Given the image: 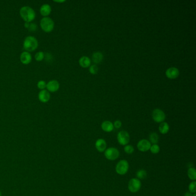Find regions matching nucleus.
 Instances as JSON below:
<instances>
[{
	"mask_svg": "<svg viewBox=\"0 0 196 196\" xmlns=\"http://www.w3.org/2000/svg\"><path fill=\"white\" fill-rule=\"evenodd\" d=\"M20 15L22 20L26 22H32L36 17V13L33 8L28 6L22 7L20 10Z\"/></svg>",
	"mask_w": 196,
	"mask_h": 196,
	"instance_id": "f257e3e1",
	"label": "nucleus"
},
{
	"mask_svg": "<svg viewBox=\"0 0 196 196\" xmlns=\"http://www.w3.org/2000/svg\"><path fill=\"white\" fill-rule=\"evenodd\" d=\"M38 45V41L36 37L32 36H28L24 41L23 47L27 52H32L36 50Z\"/></svg>",
	"mask_w": 196,
	"mask_h": 196,
	"instance_id": "f03ea898",
	"label": "nucleus"
},
{
	"mask_svg": "<svg viewBox=\"0 0 196 196\" xmlns=\"http://www.w3.org/2000/svg\"><path fill=\"white\" fill-rule=\"evenodd\" d=\"M55 24L52 19L48 17H45L41 20V28L45 32H50L54 30Z\"/></svg>",
	"mask_w": 196,
	"mask_h": 196,
	"instance_id": "7ed1b4c3",
	"label": "nucleus"
},
{
	"mask_svg": "<svg viewBox=\"0 0 196 196\" xmlns=\"http://www.w3.org/2000/svg\"><path fill=\"white\" fill-rule=\"evenodd\" d=\"M129 169V164L126 160H121L116 166V171L119 175H125Z\"/></svg>",
	"mask_w": 196,
	"mask_h": 196,
	"instance_id": "20e7f679",
	"label": "nucleus"
},
{
	"mask_svg": "<svg viewBox=\"0 0 196 196\" xmlns=\"http://www.w3.org/2000/svg\"><path fill=\"white\" fill-rule=\"evenodd\" d=\"M104 155L105 158L108 160H115L119 157L120 152L117 148L110 147L106 149V150L104 151Z\"/></svg>",
	"mask_w": 196,
	"mask_h": 196,
	"instance_id": "39448f33",
	"label": "nucleus"
},
{
	"mask_svg": "<svg viewBox=\"0 0 196 196\" xmlns=\"http://www.w3.org/2000/svg\"><path fill=\"white\" fill-rule=\"evenodd\" d=\"M141 181L136 178H133L130 179L128 182V188L131 192L136 193L141 189Z\"/></svg>",
	"mask_w": 196,
	"mask_h": 196,
	"instance_id": "423d86ee",
	"label": "nucleus"
},
{
	"mask_svg": "<svg viewBox=\"0 0 196 196\" xmlns=\"http://www.w3.org/2000/svg\"><path fill=\"white\" fill-rule=\"evenodd\" d=\"M117 139L119 144L122 146H126L130 142V135L127 131H122L117 134Z\"/></svg>",
	"mask_w": 196,
	"mask_h": 196,
	"instance_id": "0eeeda50",
	"label": "nucleus"
},
{
	"mask_svg": "<svg viewBox=\"0 0 196 196\" xmlns=\"http://www.w3.org/2000/svg\"><path fill=\"white\" fill-rule=\"evenodd\" d=\"M152 117L153 120L156 122H162L166 118V115L163 111L159 109H154L152 113Z\"/></svg>",
	"mask_w": 196,
	"mask_h": 196,
	"instance_id": "6e6552de",
	"label": "nucleus"
},
{
	"mask_svg": "<svg viewBox=\"0 0 196 196\" xmlns=\"http://www.w3.org/2000/svg\"><path fill=\"white\" fill-rule=\"evenodd\" d=\"M151 144L148 140L142 139L139 141L137 144V149L141 152H146L150 150Z\"/></svg>",
	"mask_w": 196,
	"mask_h": 196,
	"instance_id": "1a4fd4ad",
	"label": "nucleus"
},
{
	"mask_svg": "<svg viewBox=\"0 0 196 196\" xmlns=\"http://www.w3.org/2000/svg\"><path fill=\"white\" fill-rule=\"evenodd\" d=\"M59 83L56 80H51L48 82L46 85L47 90L49 92H55L58 91L59 89Z\"/></svg>",
	"mask_w": 196,
	"mask_h": 196,
	"instance_id": "9d476101",
	"label": "nucleus"
},
{
	"mask_svg": "<svg viewBox=\"0 0 196 196\" xmlns=\"http://www.w3.org/2000/svg\"><path fill=\"white\" fill-rule=\"evenodd\" d=\"M179 70L177 68L174 67L167 69L166 71V75L167 77L171 79H173L177 78L179 76Z\"/></svg>",
	"mask_w": 196,
	"mask_h": 196,
	"instance_id": "9b49d317",
	"label": "nucleus"
},
{
	"mask_svg": "<svg viewBox=\"0 0 196 196\" xmlns=\"http://www.w3.org/2000/svg\"><path fill=\"white\" fill-rule=\"evenodd\" d=\"M50 93L47 90H42L38 94L39 100L41 103H46L50 100Z\"/></svg>",
	"mask_w": 196,
	"mask_h": 196,
	"instance_id": "f8f14e48",
	"label": "nucleus"
},
{
	"mask_svg": "<svg viewBox=\"0 0 196 196\" xmlns=\"http://www.w3.org/2000/svg\"><path fill=\"white\" fill-rule=\"evenodd\" d=\"M20 59L22 64L28 65L32 61V56L30 52L24 51L21 54Z\"/></svg>",
	"mask_w": 196,
	"mask_h": 196,
	"instance_id": "ddd939ff",
	"label": "nucleus"
},
{
	"mask_svg": "<svg viewBox=\"0 0 196 196\" xmlns=\"http://www.w3.org/2000/svg\"><path fill=\"white\" fill-rule=\"evenodd\" d=\"M95 147L98 151L103 152L105 151L107 149V143L103 139H98L96 141Z\"/></svg>",
	"mask_w": 196,
	"mask_h": 196,
	"instance_id": "4468645a",
	"label": "nucleus"
},
{
	"mask_svg": "<svg viewBox=\"0 0 196 196\" xmlns=\"http://www.w3.org/2000/svg\"><path fill=\"white\" fill-rule=\"evenodd\" d=\"M52 11L51 7L48 4H43L40 9L41 15L45 17H48V15L51 13Z\"/></svg>",
	"mask_w": 196,
	"mask_h": 196,
	"instance_id": "2eb2a0df",
	"label": "nucleus"
},
{
	"mask_svg": "<svg viewBox=\"0 0 196 196\" xmlns=\"http://www.w3.org/2000/svg\"><path fill=\"white\" fill-rule=\"evenodd\" d=\"M101 128L105 132H111L114 128L113 124L109 121H105L101 124Z\"/></svg>",
	"mask_w": 196,
	"mask_h": 196,
	"instance_id": "dca6fc26",
	"label": "nucleus"
},
{
	"mask_svg": "<svg viewBox=\"0 0 196 196\" xmlns=\"http://www.w3.org/2000/svg\"><path fill=\"white\" fill-rule=\"evenodd\" d=\"M91 60L89 57L84 56H82L81 58L79 60V64L81 66L84 68H86L90 66Z\"/></svg>",
	"mask_w": 196,
	"mask_h": 196,
	"instance_id": "f3484780",
	"label": "nucleus"
},
{
	"mask_svg": "<svg viewBox=\"0 0 196 196\" xmlns=\"http://www.w3.org/2000/svg\"><path fill=\"white\" fill-rule=\"evenodd\" d=\"M103 59V55L100 52L93 53L92 55L93 62L95 63H99L102 62Z\"/></svg>",
	"mask_w": 196,
	"mask_h": 196,
	"instance_id": "a211bd4d",
	"label": "nucleus"
},
{
	"mask_svg": "<svg viewBox=\"0 0 196 196\" xmlns=\"http://www.w3.org/2000/svg\"><path fill=\"white\" fill-rule=\"evenodd\" d=\"M170 129L169 124L166 122H161L159 126V132L162 134H166Z\"/></svg>",
	"mask_w": 196,
	"mask_h": 196,
	"instance_id": "6ab92c4d",
	"label": "nucleus"
},
{
	"mask_svg": "<svg viewBox=\"0 0 196 196\" xmlns=\"http://www.w3.org/2000/svg\"><path fill=\"white\" fill-rule=\"evenodd\" d=\"M188 175L190 179H191L193 181H195L196 179V171L193 167H189L188 170Z\"/></svg>",
	"mask_w": 196,
	"mask_h": 196,
	"instance_id": "aec40b11",
	"label": "nucleus"
},
{
	"mask_svg": "<svg viewBox=\"0 0 196 196\" xmlns=\"http://www.w3.org/2000/svg\"><path fill=\"white\" fill-rule=\"evenodd\" d=\"M159 141V136L155 132H152L149 136V141L150 143L153 144H156Z\"/></svg>",
	"mask_w": 196,
	"mask_h": 196,
	"instance_id": "412c9836",
	"label": "nucleus"
},
{
	"mask_svg": "<svg viewBox=\"0 0 196 196\" xmlns=\"http://www.w3.org/2000/svg\"><path fill=\"white\" fill-rule=\"evenodd\" d=\"M136 175L137 177L136 178L140 180V179H144L145 178H146L147 176V172L146 170L141 169V170L137 171Z\"/></svg>",
	"mask_w": 196,
	"mask_h": 196,
	"instance_id": "4be33fe9",
	"label": "nucleus"
},
{
	"mask_svg": "<svg viewBox=\"0 0 196 196\" xmlns=\"http://www.w3.org/2000/svg\"><path fill=\"white\" fill-rule=\"evenodd\" d=\"M152 154H156L160 151V147L158 144H152L151 146V147L150 148Z\"/></svg>",
	"mask_w": 196,
	"mask_h": 196,
	"instance_id": "5701e85b",
	"label": "nucleus"
},
{
	"mask_svg": "<svg viewBox=\"0 0 196 196\" xmlns=\"http://www.w3.org/2000/svg\"><path fill=\"white\" fill-rule=\"evenodd\" d=\"M45 53L42 51H39L37 52L35 56V58L38 61V62H41L42 61L43 59H45Z\"/></svg>",
	"mask_w": 196,
	"mask_h": 196,
	"instance_id": "b1692460",
	"label": "nucleus"
},
{
	"mask_svg": "<svg viewBox=\"0 0 196 196\" xmlns=\"http://www.w3.org/2000/svg\"><path fill=\"white\" fill-rule=\"evenodd\" d=\"M124 150L125 152L127 154H132L134 152V148L133 146L131 145H128V144L125 146Z\"/></svg>",
	"mask_w": 196,
	"mask_h": 196,
	"instance_id": "393cba45",
	"label": "nucleus"
},
{
	"mask_svg": "<svg viewBox=\"0 0 196 196\" xmlns=\"http://www.w3.org/2000/svg\"><path fill=\"white\" fill-rule=\"evenodd\" d=\"M189 192L192 193H196V182L193 181L189 185Z\"/></svg>",
	"mask_w": 196,
	"mask_h": 196,
	"instance_id": "a878e982",
	"label": "nucleus"
},
{
	"mask_svg": "<svg viewBox=\"0 0 196 196\" xmlns=\"http://www.w3.org/2000/svg\"><path fill=\"white\" fill-rule=\"evenodd\" d=\"M98 71V68L96 65H93L89 68V72L92 74H96Z\"/></svg>",
	"mask_w": 196,
	"mask_h": 196,
	"instance_id": "bb28decb",
	"label": "nucleus"
},
{
	"mask_svg": "<svg viewBox=\"0 0 196 196\" xmlns=\"http://www.w3.org/2000/svg\"><path fill=\"white\" fill-rule=\"evenodd\" d=\"M46 85L47 84L45 81H43V80H41L37 82V88L39 89H41V90H45L46 88Z\"/></svg>",
	"mask_w": 196,
	"mask_h": 196,
	"instance_id": "cd10ccee",
	"label": "nucleus"
},
{
	"mask_svg": "<svg viewBox=\"0 0 196 196\" xmlns=\"http://www.w3.org/2000/svg\"><path fill=\"white\" fill-rule=\"evenodd\" d=\"M45 59L47 62L51 63L53 60V56L50 53L47 52L45 54Z\"/></svg>",
	"mask_w": 196,
	"mask_h": 196,
	"instance_id": "c85d7f7f",
	"label": "nucleus"
},
{
	"mask_svg": "<svg viewBox=\"0 0 196 196\" xmlns=\"http://www.w3.org/2000/svg\"><path fill=\"white\" fill-rule=\"evenodd\" d=\"M37 25L35 24V23H32V22H30L29 26L28 28V30H29L30 31H32V32H35L37 30Z\"/></svg>",
	"mask_w": 196,
	"mask_h": 196,
	"instance_id": "c756f323",
	"label": "nucleus"
},
{
	"mask_svg": "<svg viewBox=\"0 0 196 196\" xmlns=\"http://www.w3.org/2000/svg\"><path fill=\"white\" fill-rule=\"evenodd\" d=\"M122 123L121 122V121H120V120L115 121V122H114V124H113L114 127H115L117 129L120 128L122 127Z\"/></svg>",
	"mask_w": 196,
	"mask_h": 196,
	"instance_id": "7c9ffc66",
	"label": "nucleus"
},
{
	"mask_svg": "<svg viewBox=\"0 0 196 196\" xmlns=\"http://www.w3.org/2000/svg\"><path fill=\"white\" fill-rule=\"evenodd\" d=\"M184 196H193V193L190 192H186Z\"/></svg>",
	"mask_w": 196,
	"mask_h": 196,
	"instance_id": "2f4dec72",
	"label": "nucleus"
},
{
	"mask_svg": "<svg viewBox=\"0 0 196 196\" xmlns=\"http://www.w3.org/2000/svg\"><path fill=\"white\" fill-rule=\"evenodd\" d=\"M30 22H25V24H24V26H25V28H26V29H28V26H29V25H30Z\"/></svg>",
	"mask_w": 196,
	"mask_h": 196,
	"instance_id": "473e14b6",
	"label": "nucleus"
},
{
	"mask_svg": "<svg viewBox=\"0 0 196 196\" xmlns=\"http://www.w3.org/2000/svg\"><path fill=\"white\" fill-rule=\"evenodd\" d=\"M56 2H59V3H61V2H65V1H54Z\"/></svg>",
	"mask_w": 196,
	"mask_h": 196,
	"instance_id": "72a5a7b5",
	"label": "nucleus"
},
{
	"mask_svg": "<svg viewBox=\"0 0 196 196\" xmlns=\"http://www.w3.org/2000/svg\"><path fill=\"white\" fill-rule=\"evenodd\" d=\"M193 196H196V193H193Z\"/></svg>",
	"mask_w": 196,
	"mask_h": 196,
	"instance_id": "f704fd0d",
	"label": "nucleus"
},
{
	"mask_svg": "<svg viewBox=\"0 0 196 196\" xmlns=\"http://www.w3.org/2000/svg\"><path fill=\"white\" fill-rule=\"evenodd\" d=\"M0 196H2V193H1V190H0Z\"/></svg>",
	"mask_w": 196,
	"mask_h": 196,
	"instance_id": "c9c22d12",
	"label": "nucleus"
}]
</instances>
